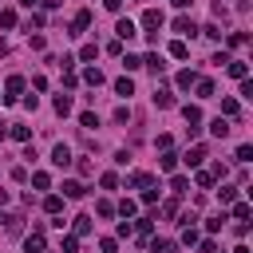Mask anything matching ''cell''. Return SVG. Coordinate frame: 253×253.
<instances>
[{
  "label": "cell",
  "instance_id": "cell-1",
  "mask_svg": "<svg viewBox=\"0 0 253 253\" xmlns=\"http://www.w3.org/2000/svg\"><path fill=\"white\" fill-rule=\"evenodd\" d=\"M24 87H28V83H24V75H8V83H4V95H0V99H4V103H16V99L24 95Z\"/></svg>",
  "mask_w": 253,
  "mask_h": 253
},
{
  "label": "cell",
  "instance_id": "cell-2",
  "mask_svg": "<svg viewBox=\"0 0 253 253\" xmlns=\"http://www.w3.org/2000/svg\"><path fill=\"white\" fill-rule=\"evenodd\" d=\"M51 162H55L59 170L71 166V162H75V158H71V146H67V142H55V146H51Z\"/></svg>",
  "mask_w": 253,
  "mask_h": 253
},
{
  "label": "cell",
  "instance_id": "cell-3",
  "mask_svg": "<svg viewBox=\"0 0 253 253\" xmlns=\"http://www.w3.org/2000/svg\"><path fill=\"white\" fill-rule=\"evenodd\" d=\"M87 28H91V12H87V8H79V12L71 16V36H83Z\"/></svg>",
  "mask_w": 253,
  "mask_h": 253
},
{
  "label": "cell",
  "instance_id": "cell-4",
  "mask_svg": "<svg viewBox=\"0 0 253 253\" xmlns=\"http://www.w3.org/2000/svg\"><path fill=\"white\" fill-rule=\"evenodd\" d=\"M138 24H142V28H146V32H154V28H162V12H158V8H146V12H142V20H138Z\"/></svg>",
  "mask_w": 253,
  "mask_h": 253
},
{
  "label": "cell",
  "instance_id": "cell-5",
  "mask_svg": "<svg viewBox=\"0 0 253 253\" xmlns=\"http://www.w3.org/2000/svg\"><path fill=\"white\" fill-rule=\"evenodd\" d=\"M126 186H130V190H146V186H154V178H150L146 170H134V174L126 178Z\"/></svg>",
  "mask_w": 253,
  "mask_h": 253
},
{
  "label": "cell",
  "instance_id": "cell-6",
  "mask_svg": "<svg viewBox=\"0 0 253 253\" xmlns=\"http://www.w3.org/2000/svg\"><path fill=\"white\" fill-rule=\"evenodd\" d=\"M174 32H178V36H198V24H194L190 16H178V20H174Z\"/></svg>",
  "mask_w": 253,
  "mask_h": 253
},
{
  "label": "cell",
  "instance_id": "cell-7",
  "mask_svg": "<svg viewBox=\"0 0 253 253\" xmlns=\"http://www.w3.org/2000/svg\"><path fill=\"white\" fill-rule=\"evenodd\" d=\"M87 233H91V217H87V213H79V217L71 221V237H87Z\"/></svg>",
  "mask_w": 253,
  "mask_h": 253
},
{
  "label": "cell",
  "instance_id": "cell-8",
  "mask_svg": "<svg viewBox=\"0 0 253 253\" xmlns=\"http://www.w3.org/2000/svg\"><path fill=\"white\" fill-rule=\"evenodd\" d=\"M142 67H150V71H154V75H162V71H166V59H162V55H158V51H150V55H146V59H142Z\"/></svg>",
  "mask_w": 253,
  "mask_h": 253
},
{
  "label": "cell",
  "instance_id": "cell-9",
  "mask_svg": "<svg viewBox=\"0 0 253 253\" xmlns=\"http://www.w3.org/2000/svg\"><path fill=\"white\" fill-rule=\"evenodd\" d=\"M194 83H198V75H194L190 67H186V71H178V79H174V87H178V91H190Z\"/></svg>",
  "mask_w": 253,
  "mask_h": 253
},
{
  "label": "cell",
  "instance_id": "cell-10",
  "mask_svg": "<svg viewBox=\"0 0 253 253\" xmlns=\"http://www.w3.org/2000/svg\"><path fill=\"white\" fill-rule=\"evenodd\" d=\"M115 213H119V217H123V221H130V217H134V213H138V206H134V202H130V198H123V202H119V206H115Z\"/></svg>",
  "mask_w": 253,
  "mask_h": 253
},
{
  "label": "cell",
  "instance_id": "cell-11",
  "mask_svg": "<svg viewBox=\"0 0 253 253\" xmlns=\"http://www.w3.org/2000/svg\"><path fill=\"white\" fill-rule=\"evenodd\" d=\"M47 249V241H43V233H32L28 241H24V253H43Z\"/></svg>",
  "mask_w": 253,
  "mask_h": 253
},
{
  "label": "cell",
  "instance_id": "cell-12",
  "mask_svg": "<svg viewBox=\"0 0 253 253\" xmlns=\"http://www.w3.org/2000/svg\"><path fill=\"white\" fill-rule=\"evenodd\" d=\"M154 107H174V95H170V87H154Z\"/></svg>",
  "mask_w": 253,
  "mask_h": 253
},
{
  "label": "cell",
  "instance_id": "cell-13",
  "mask_svg": "<svg viewBox=\"0 0 253 253\" xmlns=\"http://www.w3.org/2000/svg\"><path fill=\"white\" fill-rule=\"evenodd\" d=\"M43 210H47L51 217H59V210H63V198H59V194H47V198H43Z\"/></svg>",
  "mask_w": 253,
  "mask_h": 253
},
{
  "label": "cell",
  "instance_id": "cell-14",
  "mask_svg": "<svg viewBox=\"0 0 253 253\" xmlns=\"http://www.w3.org/2000/svg\"><path fill=\"white\" fill-rule=\"evenodd\" d=\"M115 36H119V40H130V36H134V20H119V24H115Z\"/></svg>",
  "mask_w": 253,
  "mask_h": 253
},
{
  "label": "cell",
  "instance_id": "cell-15",
  "mask_svg": "<svg viewBox=\"0 0 253 253\" xmlns=\"http://www.w3.org/2000/svg\"><path fill=\"white\" fill-rule=\"evenodd\" d=\"M225 71H229L233 79H245V75H249V67H245L241 59H229V63H225Z\"/></svg>",
  "mask_w": 253,
  "mask_h": 253
},
{
  "label": "cell",
  "instance_id": "cell-16",
  "mask_svg": "<svg viewBox=\"0 0 253 253\" xmlns=\"http://www.w3.org/2000/svg\"><path fill=\"white\" fill-rule=\"evenodd\" d=\"M115 91H119L123 99H130V95H134V83H130V75H123V79H115Z\"/></svg>",
  "mask_w": 253,
  "mask_h": 253
},
{
  "label": "cell",
  "instance_id": "cell-17",
  "mask_svg": "<svg viewBox=\"0 0 253 253\" xmlns=\"http://www.w3.org/2000/svg\"><path fill=\"white\" fill-rule=\"evenodd\" d=\"M210 134H213V138H225V134H229V123H225V119L217 115V119L210 123Z\"/></svg>",
  "mask_w": 253,
  "mask_h": 253
},
{
  "label": "cell",
  "instance_id": "cell-18",
  "mask_svg": "<svg viewBox=\"0 0 253 253\" xmlns=\"http://www.w3.org/2000/svg\"><path fill=\"white\" fill-rule=\"evenodd\" d=\"M83 194H87V190H83V182H71V178L63 182V198H83Z\"/></svg>",
  "mask_w": 253,
  "mask_h": 253
},
{
  "label": "cell",
  "instance_id": "cell-19",
  "mask_svg": "<svg viewBox=\"0 0 253 253\" xmlns=\"http://www.w3.org/2000/svg\"><path fill=\"white\" fill-rule=\"evenodd\" d=\"M95 55H99V43H83V47H79V55H75V59H83V63H91V59H95Z\"/></svg>",
  "mask_w": 253,
  "mask_h": 253
},
{
  "label": "cell",
  "instance_id": "cell-20",
  "mask_svg": "<svg viewBox=\"0 0 253 253\" xmlns=\"http://www.w3.org/2000/svg\"><path fill=\"white\" fill-rule=\"evenodd\" d=\"M83 83H91V87H103V71H99V67H87V71H83Z\"/></svg>",
  "mask_w": 253,
  "mask_h": 253
},
{
  "label": "cell",
  "instance_id": "cell-21",
  "mask_svg": "<svg viewBox=\"0 0 253 253\" xmlns=\"http://www.w3.org/2000/svg\"><path fill=\"white\" fill-rule=\"evenodd\" d=\"M194 91H198V99H213V83H210V79H198Z\"/></svg>",
  "mask_w": 253,
  "mask_h": 253
},
{
  "label": "cell",
  "instance_id": "cell-22",
  "mask_svg": "<svg viewBox=\"0 0 253 253\" xmlns=\"http://www.w3.org/2000/svg\"><path fill=\"white\" fill-rule=\"evenodd\" d=\"M32 186H36V190H51V174L36 170V174H32Z\"/></svg>",
  "mask_w": 253,
  "mask_h": 253
},
{
  "label": "cell",
  "instance_id": "cell-23",
  "mask_svg": "<svg viewBox=\"0 0 253 253\" xmlns=\"http://www.w3.org/2000/svg\"><path fill=\"white\" fill-rule=\"evenodd\" d=\"M95 213H99V217H115V202L99 198V202H95Z\"/></svg>",
  "mask_w": 253,
  "mask_h": 253
},
{
  "label": "cell",
  "instance_id": "cell-24",
  "mask_svg": "<svg viewBox=\"0 0 253 253\" xmlns=\"http://www.w3.org/2000/svg\"><path fill=\"white\" fill-rule=\"evenodd\" d=\"M182 115H186V123H190V126H198V123H202V111H198V107H190V103L182 107Z\"/></svg>",
  "mask_w": 253,
  "mask_h": 253
},
{
  "label": "cell",
  "instance_id": "cell-25",
  "mask_svg": "<svg viewBox=\"0 0 253 253\" xmlns=\"http://www.w3.org/2000/svg\"><path fill=\"white\" fill-rule=\"evenodd\" d=\"M202 158H206V146H194V150L186 154V166H202Z\"/></svg>",
  "mask_w": 253,
  "mask_h": 253
},
{
  "label": "cell",
  "instance_id": "cell-26",
  "mask_svg": "<svg viewBox=\"0 0 253 253\" xmlns=\"http://www.w3.org/2000/svg\"><path fill=\"white\" fill-rule=\"evenodd\" d=\"M186 186H190L186 174H174V178H170V190H174V194H186Z\"/></svg>",
  "mask_w": 253,
  "mask_h": 253
},
{
  "label": "cell",
  "instance_id": "cell-27",
  "mask_svg": "<svg viewBox=\"0 0 253 253\" xmlns=\"http://www.w3.org/2000/svg\"><path fill=\"white\" fill-rule=\"evenodd\" d=\"M233 221H249V202H233Z\"/></svg>",
  "mask_w": 253,
  "mask_h": 253
},
{
  "label": "cell",
  "instance_id": "cell-28",
  "mask_svg": "<svg viewBox=\"0 0 253 253\" xmlns=\"http://www.w3.org/2000/svg\"><path fill=\"white\" fill-rule=\"evenodd\" d=\"M170 55H174V59H186V55H190V47H186L182 40H174V43H170Z\"/></svg>",
  "mask_w": 253,
  "mask_h": 253
},
{
  "label": "cell",
  "instance_id": "cell-29",
  "mask_svg": "<svg viewBox=\"0 0 253 253\" xmlns=\"http://www.w3.org/2000/svg\"><path fill=\"white\" fill-rule=\"evenodd\" d=\"M55 115H71V99L67 95H55Z\"/></svg>",
  "mask_w": 253,
  "mask_h": 253
},
{
  "label": "cell",
  "instance_id": "cell-30",
  "mask_svg": "<svg viewBox=\"0 0 253 253\" xmlns=\"http://www.w3.org/2000/svg\"><path fill=\"white\" fill-rule=\"evenodd\" d=\"M237 111H241V107H237V99H221V115H225V119H233Z\"/></svg>",
  "mask_w": 253,
  "mask_h": 253
},
{
  "label": "cell",
  "instance_id": "cell-31",
  "mask_svg": "<svg viewBox=\"0 0 253 253\" xmlns=\"http://www.w3.org/2000/svg\"><path fill=\"white\" fill-rule=\"evenodd\" d=\"M158 166H162V170H174V166H178V154H170V150H162V158H158Z\"/></svg>",
  "mask_w": 253,
  "mask_h": 253
},
{
  "label": "cell",
  "instance_id": "cell-32",
  "mask_svg": "<svg viewBox=\"0 0 253 253\" xmlns=\"http://www.w3.org/2000/svg\"><path fill=\"white\" fill-rule=\"evenodd\" d=\"M194 182H198L202 190H210V186H213V174H210V170H198V174H194Z\"/></svg>",
  "mask_w": 253,
  "mask_h": 253
},
{
  "label": "cell",
  "instance_id": "cell-33",
  "mask_svg": "<svg viewBox=\"0 0 253 253\" xmlns=\"http://www.w3.org/2000/svg\"><path fill=\"white\" fill-rule=\"evenodd\" d=\"M99 186H103V190H115V186H119V174H111V170L99 174Z\"/></svg>",
  "mask_w": 253,
  "mask_h": 253
},
{
  "label": "cell",
  "instance_id": "cell-34",
  "mask_svg": "<svg viewBox=\"0 0 253 253\" xmlns=\"http://www.w3.org/2000/svg\"><path fill=\"white\" fill-rule=\"evenodd\" d=\"M150 229H154V217H138V221H134V233H142V237H146Z\"/></svg>",
  "mask_w": 253,
  "mask_h": 253
},
{
  "label": "cell",
  "instance_id": "cell-35",
  "mask_svg": "<svg viewBox=\"0 0 253 253\" xmlns=\"http://www.w3.org/2000/svg\"><path fill=\"white\" fill-rule=\"evenodd\" d=\"M225 221H229V217H225V213H213V217H210V221H206V229H210V233H217V229H221V225H225Z\"/></svg>",
  "mask_w": 253,
  "mask_h": 253
},
{
  "label": "cell",
  "instance_id": "cell-36",
  "mask_svg": "<svg viewBox=\"0 0 253 253\" xmlns=\"http://www.w3.org/2000/svg\"><path fill=\"white\" fill-rule=\"evenodd\" d=\"M150 249H154V253H170V249H174V241H166V237H154V241H150Z\"/></svg>",
  "mask_w": 253,
  "mask_h": 253
},
{
  "label": "cell",
  "instance_id": "cell-37",
  "mask_svg": "<svg viewBox=\"0 0 253 253\" xmlns=\"http://www.w3.org/2000/svg\"><path fill=\"white\" fill-rule=\"evenodd\" d=\"M0 28H16V12L12 8H0Z\"/></svg>",
  "mask_w": 253,
  "mask_h": 253
},
{
  "label": "cell",
  "instance_id": "cell-38",
  "mask_svg": "<svg viewBox=\"0 0 253 253\" xmlns=\"http://www.w3.org/2000/svg\"><path fill=\"white\" fill-rule=\"evenodd\" d=\"M79 123L91 130V126H99V115H95V111H83V115H79Z\"/></svg>",
  "mask_w": 253,
  "mask_h": 253
},
{
  "label": "cell",
  "instance_id": "cell-39",
  "mask_svg": "<svg viewBox=\"0 0 253 253\" xmlns=\"http://www.w3.org/2000/svg\"><path fill=\"white\" fill-rule=\"evenodd\" d=\"M182 245H198V229H194V225L182 229Z\"/></svg>",
  "mask_w": 253,
  "mask_h": 253
},
{
  "label": "cell",
  "instance_id": "cell-40",
  "mask_svg": "<svg viewBox=\"0 0 253 253\" xmlns=\"http://www.w3.org/2000/svg\"><path fill=\"white\" fill-rule=\"evenodd\" d=\"M59 253H79V237H63V245H59Z\"/></svg>",
  "mask_w": 253,
  "mask_h": 253
},
{
  "label": "cell",
  "instance_id": "cell-41",
  "mask_svg": "<svg viewBox=\"0 0 253 253\" xmlns=\"http://www.w3.org/2000/svg\"><path fill=\"white\" fill-rule=\"evenodd\" d=\"M123 67H126V71H138L142 59H138V55H123Z\"/></svg>",
  "mask_w": 253,
  "mask_h": 253
},
{
  "label": "cell",
  "instance_id": "cell-42",
  "mask_svg": "<svg viewBox=\"0 0 253 253\" xmlns=\"http://www.w3.org/2000/svg\"><path fill=\"white\" fill-rule=\"evenodd\" d=\"M8 134H12V138H20V142H28V138H32V130H28V126H12Z\"/></svg>",
  "mask_w": 253,
  "mask_h": 253
},
{
  "label": "cell",
  "instance_id": "cell-43",
  "mask_svg": "<svg viewBox=\"0 0 253 253\" xmlns=\"http://www.w3.org/2000/svg\"><path fill=\"white\" fill-rule=\"evenodd\" d=\"M162 217H178V202H174V198L162 202Z\"/></svg>",
  "mask_w": 253,
  "mask_h": 253
},
{
  "label": "cell",
  "instance_id": "cell-44",
  "mask_svg": "<svg viewBox=\"0 0 253 253\" xmlns=\"http://www.w3.org/2000/svg\"><path fill=\"white\" fill-rule=\"evenodd\" d=\"M198 32H206L210 40H221V28H217V24H206V28H198Z\"/></svg>",
  "mask_w": 253,
  "mask_h": 253
},
{
  "label": "cell",
  "instance_id": "cell-45",
  "mask_svg": "<svg viewBox=\"0 0 253 253\" xmlns=\"http://www.w3.org/2000/svg\"><path fill=\"white\" fill-rule=\"evenodd\" d=\"M237 162H253V146H237Z\"/></svg>",
  "mask_w": 253,
  "mask_h": 253
},
{
  "label": "cell",
  "instance_id": "cell-46",
  "mask_svg": "<svg viewBox=\"0 0 253 253\" xmlns=\"http://www.w3.org/2000/svg\"><path fill=\"white\" fill-rule=\"evenodd\" d=\"M221 202H237V186H221Z\"/></svg>",
  "mask_w": 253,
  "mask_h": 253
},
{
  "label": "cell",
  "instance_id": "cell-47",
  "mask_svg": "<svg viewBox=\"0 0 253 253\" xmlns=\"http://www.w3.org/2000/svg\"><path fill=\"white\" fill-rule=\"evenodd\" d=\"M142 202H146V206H154V202H158V190H154V186H146V190H142Z\"/></svg>",
  "mask_w": 253,
  "mask_h": 253
},
{
  "label": "cell",
  "instance_id": "cell-48",
  "mask_svg": "<svg viewBox=\"0 0 253 253\" xmlns=\"http://www.w3.org/2000/svg\"><path fill=\"white\" fill-rule=\"evenodd\" d=\"M99 249H103V253H115V249H119V241H115V237H103V241H99Z\"/></svg>",
  "mask_w": 253,
  "mask_h": 253
},
{
  "label": "cell",
  "instance_id": "cell-49",
  "mask_svg": "<svg viewBox=\"0 0 253 253\" xmlns=\"http://www.w3.org/2000/svg\"><path fill=\"white\" fill-rule=\"evenodd\" d=\"M32 28H43V12H32V20H28V32Z\"/></svg>",
  "mask_w": 253,
  "mask_h": 253
},
{
  "label": "cell",
  "instance_id": "cell-50",
  "mask_svg": "<svg viewBox=\"0 0 253 253\" xmlns=\"http://www.w3.org/2000/svg\"><path fill=\"white\" fill-rule=\"evenodd\" d=\"M103 8H107V12H119V8H123V0H103Z\"/></svg>",
  "mask_w": 253,
  "mask_h": 253
},
{
  "label": "cell",
  "instance_id": "cell-51",
  "mask_svg": "<svg viewBox=\"0 0 253 253\" xmlns=\"http://www.w3.org/2000/svg\"><path fill=\"white\" fill-rule=\"evenodd\" d=\"M4 138H8V123H0V142H4Z\"/></svg>",
  "mask_w": 253,
  "mask_h": 253
},
{
  "label": "cell",
  "instance_id": "cell-52",
  "mask_svg": "<svg viewBox=\"0 0 253 253\" xmlns=\"http://www.w3.org/2000/svg\"><path fill=\"white\" fill-rule=\"evenodd\" d=\"M190 4H194V0H174V8H190Z\"/></svg>",
  "mask_w": 253,
  "mask_h": 253
},
{
  "label": "cell",
  "instance_id": "cell-53",
  "mask_svg": "<svg viewBox=\"0 0 253 253\" xmlns=\"http://www.w3.org/2000/svg\"><path fill=\"white\" fill-rule=\"evenodd\" d=\"M233 253H249V245H237V249H233Z\"/></svg>",
  "mask_w": 253,
  "mask_h": 253
},
{
  "label": "cell",
  "instance_id": "cell-54",
  "mask_svg": "<svg viewBox=\"0 0 253 253\" xmlns=\"http://www.w3.org/2000/svg\"><path fill=\"white\" fill-rule=\"evenodd\" d=\"M20 4H24V8H32V4H40V0H20Z\"/></svg>",
  "mask_w": 253,
  "mask_h": 253
}]
</instances>
